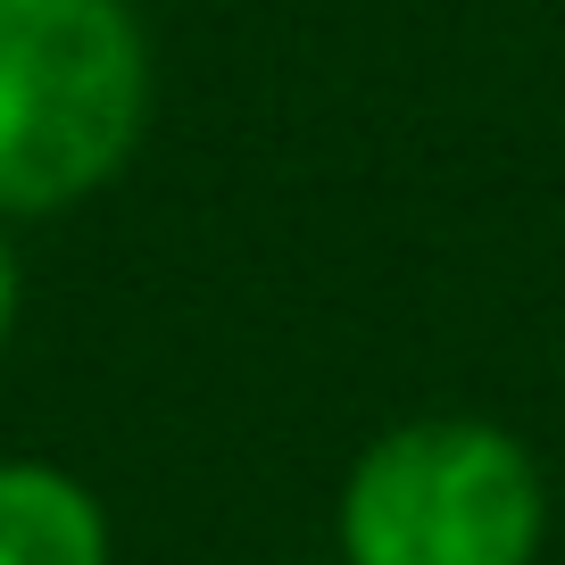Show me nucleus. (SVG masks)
I'll return each instance as SVG.
<instances>
[{"label":"nucleus","mask_w":565,"mask_h":565,"mask_svg":"<svg viewBox=\"0 0 565 565\" xmlns=\"http://www.w3.org/2000/svg\"><path fill=\"white\" fill-rule=\"evenodd\" d=\"M150 125V42L125 0H0V216L92 200Z\"/></svg>","instance_id":"obj_1"},{"label":"nucleus","mask_w":565,"mask_h":565,"mask_svg":"<svg viewBox=\"0 0 565 565\" xmlns=\"http://www.w3.org/2000/svg\"><path fill=\"white\" fill-rule=\"evenodd\" d=\"M0 565H108V515L67 466L0 458Z\"/></svg>","instance_id":"obj_3"},{"label":"nucleus","mask_w":565,"mask_h":565,"mask_svg":"<svg viewBox=\"0 0 565 565\" xmlns=\"http://www.w3.org/2000/svg\"><path fill=\"white\" fill-rule=\"evenodd\" d=\"M541 532V466L482 416L391 424L341 482V565H532Z\"/></svg>","instance_id":"obj_2"},{"label":"nucleus","mask_w":565,"mask_h":565,"mask_svg":"<svg viewBox=\"0 0 565 565\" xmlns=\"http://www.w3.org/2000/svg\"><path fill=\"white\" fill-rule=\"evenodd\" d=\"M18 308H25V282H18V249H9V233H0V350H9V333H18Z\"/></svg>","instance_id":"obj_4"}]
</instances>
